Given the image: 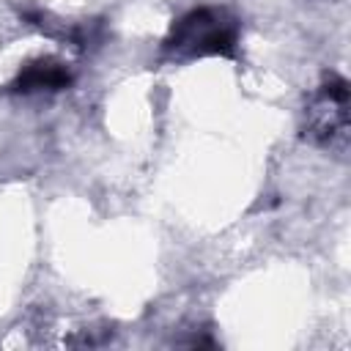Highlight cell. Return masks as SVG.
I'll return each instance as SVG.
<instances>
[{
	"mask_svg": "<svg viewBox=\"0 0 351 351\" xmlns=\"http://www.w3.org/2000/svg\"><path fill=\"white\" fill-rule=\"evenodd\" d=\"M348 80L340 74H329L318 93L313 96L307 107V123L304 137L315 145H335L337 140H346L348 134Z\"/></svg>",
	"mask_w": 351,
	"mask_h": 351,
	"instance_id": "7a4b0ae2",
	"label": "cell"
},
{
	"mask_svg": "<svg viewBox=\"0 0 351 351\" xmlns=\"http://www.w3.org/2000/svg\"><path fill=\"white\" fill-rule=\"evenodd\" d=\"M239 22L228 8L200 5L186 11L167 33L162 49L173 58H203V55H236Z\"/></svg>",
	"mask_w": 351,
	"mask_h": 351,
	"instance_id": "6da1fadb",
	"label": "cell"
},
{
	"mask_svg": "<svg viewBox=\"0 0 351 351\" xmlns=\"http://www.w3.org/2000/svg\"><path fill=\"white\" fill-rule=\"evenodd\" d=\"M71 71L58 58H38L30 60L16 80L11 82L14 93H38V90H63L71 85Z\"/></svg>",
	"mask_w": 351,
	"mask_h": 351,
	"instance_id": "3957f363",
	"label": "cell"
}]
</instances>
